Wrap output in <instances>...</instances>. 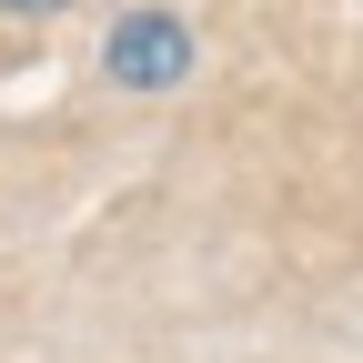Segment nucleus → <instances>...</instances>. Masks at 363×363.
<instances>
[{
	"mask_svg": "<svg viewBox=\"0 0 363 363\" xmlns=\"http://www.w3.org/2000/svg\"><path fill=\"white\" fill-rule=\"evenodd\" d=\"M101 71L121 91H182L192 81V30H182V11H121L111 40H101Z\"/></svg>",
	"mask_w": 363,
	"mask_h": 363,
	"instance_id": "1",
	"label": "nucleus"
},
{
	"mask_svg": "<svg viewBox=\"0 0 363 363\" xmlns=\"http://www.w3.org/2000/svg\"><path fill=\"white\" fill-rule=\"evenodd\" d=\"M0 11H21V21H51V11H71V0H0Z\"/></svg>",
	"mask_w": 363,
	"mask_h": 363,
	"instance_id": "2",
	"label": "nucleus"
}]
</instances>
